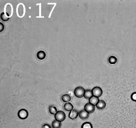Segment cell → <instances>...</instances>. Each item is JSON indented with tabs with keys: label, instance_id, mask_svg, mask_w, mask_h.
<instances>
[{
	"label": "cell",
	"instance_id": "1",
	"mask_svg": "<svg viewBox=\"0 0 136 128\" xmlns=\"http://www.w3.org/2000/svg\"><path fill=\"white\" fill-rule=\"evenodd\" d=\"M85 90H86L83 87H78L76 88L75 90H74V94L77 97L81 98L83 96H84Z\"/></svg>",
	"mask_w": 136,
	"mask_h": 128
},
{
	"label": "cell",
	"instance_id": "2",
	"mask_svg": "<svg viewBox=\"0 0 136 128\" xmlns=\"http://www.w3.org/2000/svg\"><path fill=\"white\" fill-rule=\"evenodd\" d=\"M66 114H65V113L61 111H58L57 113L54 115L55 119L58 121H60V122L66 119Z\"/></svg>",
	"mask_w": 136,
	"mask_h": 128
},
{
	"label": "cell",
	"instance_id": "3",
	"mask_svg": "<svg viewBox=\"0 0 136 128\" xmlns=\"http://www.w3.org/2000/svg\"><path fill=\"white\" fill-rule=\"evenodd\" d=\"M18 117L21 119H25L28 116V113L25 109H21L18 112Z\"/></svg>",
	"mask_w": 136,
	"mask_h": 128
},
{
	"label": "cell",
	"instance_id": "4",
	"mask_svg": "<svg viewBox=\"0 0 136 128\" xmlns=\"http://www.w3.org/2000/svg\"><path fill=\"white\" fill-rule=\"evenodd\" d=\"M92 90L93 96L96 97H100L102 95V90L101 88L98 87H94Z\"/></svg>",
	"mask_w": 136,
	"mask_h": 128
},
{
	"label": "cell",
	"instance_id": "5",
	"mask_svg": "<svg viewBox=\"0 0 136 128\" xmlns=\"http://www.w3.org/2000/svg\"><path fill=\"white\" fill-rule=\"evenodd\" d=\"M84 109L89 113H92L95 111V106L89 102L87 103L84 106Z\"/></svg>",
	"mask_w": 136,
	"mask_h": 128
},
{
	"label": "cell",
	"instance_id": "6",
	"mask_svg": "<svg viewBox=\"0 0 136 128\" xmlns=\"http://www.w3.org/2000/svg\"><path fill=\"white\" fill-rule=\"evenodd\" d=\"M79 117L83 120H86L89 117V113L86 112L85 109H82L79 112Z\"/></svg>",
	"mask_w": 136,
	"mask_h": 128
},
{
	"label": "cell",
	"instance_id": "7",
	"mask_svg": "<svg viewBox=\"0 0 136 128\" xmlns=\"http://www.w3.org/2000/svg\"><path fill=\"white\" fill-rule=\"evenodd\" d=\"M79 112L76 109H73L72 111H70L69 114V117L71 119H75L78 116Z\"/></svg>",
	"mask_w": 136,
	"mask_h": 128
},
{
	"label": "cell",
	"instance_id": "8",
	"mask_svg": "<svg viewBox=\"0 0 136 128\" xmlns=\"http://www.w3.org/2000/svg\"><path fill=\"white\" fill-rule=\"evenodd\" d=\"M46 54L45 51L43 50H40L36 54V57L39 60H44L46 58Z\"/></svg>",
	"mask_w": 136,
	"mask_h": 128
},
{
	"label": "cell",
	"instance_id": "9",
	"mask_svg": "<svg viewBox=\"0 0 136 128\" xmlns=\"http://www.w3.org/2000/svg\"><path fill=\"white\" fill-rule=\"evenodd\" d=\"M63 107H64V110H66V111H68V112H70L72 110H73L74 106L72 105V103L66 102L64 104Z\"/></svg>",
	"mask_w": 136,
	"mask_h": 128
},
{
	"label": "cell",
	"instance_id": "10",
	"mask_svg": "<svg viewBox=\"0 0 136 128\" xmlns=\"http://www.w3.org/2000/svg\"><path fill=\"white\" fill-rule=\"evenodd\" d=\"M106 102H105L104 100H99V101L98 102V103H97V105H96V107L98 109H103L105 108V107H106Z\"/></svg>",
	"mask_w": 136,
	"mask_h": 128
},
{
	"label": "cell",
	"instance_id": "11",
	"mask_svg": "<svg viewBox=\"0 0 136 128\" xmlns=\"http://www.w3.org/2000/svg\"><path fill=\"white\" fill-rule=\"evenodd\" d=\"M92 96H93V94H92V90L86 89L85 90V93L84 94V97H85L86 99L89 100Z\"/></svg>",
	"mask_w": 136,
	"mask_h": 128
},
{
	"label": "cell",
	"instance_id": "12",
	"mask_svg": "<svg viewBox=\"0 0 136 128\" xmlns=\"http://www.w3.org/2000/svg\"><path fill=\"white\" fill-rule=\"evenodd\" d=\"M61 99L64 102H69L71 101V99H72V97L69 95V94H64L61 97Z\"/></svg>",
	"mask_w": 136,
	"mask_h": 128
},
{
	"label": "cell",
	"instance_id": "13",
	"mask_svg": "<svg viewBox=\"0 0 136 128\" xmlns=\"http://www.w3.org/2000/svg\"><path fill=\"white\" fill-rule=\"evenodd\" d=\"M89 103H92L93 105H96L97 103H98V102L99 101V99L98 97H96L95 96H92L91 98L89 100Z\"/></svg>",
	"mask_w": 136,
	"mask_h": 128
},
{
	"label": "cell",
	"instance_id": "14",
	"mask_svg": "<svg viewBox=\"0 0 136 128\" xmlns=\"http://www.w3.org/2000/svg\"><path fill=\"white\" fill-rule=\"evenodd\" d=\"M62 126V123L60 121L57 120H54L52 123V126L53 128H60Z\"/></svg>",
	"mask_w": 136,
	"mask_h": 128
},
{
	"label": "cell",
	"instance_id": "15",
	"mask_svg": "<svg viewBox=\"0 0 136 128\" xmlns=\"http://www.w3.org/2000/svg\"><path fill=\"white\" fill-rule=\"evenodd\" d=\"M58 112L57 109L56 107L54 106H49V112L52 115H55Z\"/></svg>",
	"mask_w": 136,
	"mask_h": 128
},
{
	"label": "cell",
	"instance_id": "16",
	"mask_svg": "<svg viewBox=\"0 0 136 128\" xmlns=\"http://www.w3.org/2000/svg\"><path fill=\"white\" fill-rule=\"evenodd\" d=\"M108 62L111 64V65H114L116 64L117 62V58L115 56H110L109 57L108 60Z\"/></svg>",
	"mask_w": 136,
	"mask_h": 128
},
{
	"label": "cell",
	"instance_id": "17",
	"mask_svg": "<svg viewBox=\"0 0 136 128\" xmlns=\"http://www.w3.org/2000/svg\"><path fill=\"white\" fill-rule=\"evenodd\" d=\"M1 19L2 21H7L9 20V17H8L7 15H6L4 12H3L1 14Z\"/></svg>",
	"mask_w": 136,
	"mask_h": 128
},
{
	"label": "cell",
	"instance_id": "18",
	"mask_svg": "<svg viewBox=\"0 0 136 128\" xmlns=\"http://www.w3.org/2000/svg\"><path fill=\"white\" fill-rule=\"evenodd\" d=\"M81 128H92V125L90 122H85L82 125Z\"/></svg>",
	"mask_w": 136,
	"mask_h": 128
},
{
	"label": "cell",
	"instance_id": "19",
	"mask_svg": "<svg viewBox=\"0 0 136 128\" xmlns=\"http://www.w3.org/2000/svg\"><path fill=\"white\" fill-rule=\"evenodd\" d=\"M131 99L134 101H136V92H134L131 95Z\"/></svg>",
	"mask_w": 136,
	"mask_h": 128
},
{
	"label": "cell",
	"instance_id": "20",
	"mask_svg": "<svg viewBox=\"0 0 136 128\" xmlns=\"http://www.w3.org/2000/svg\"><path fill=\"white\" fill-rule=\"evenodd\" d=\"M0 27H1V29H0V32H2L4 30V25L2 23H0Z\"/></svg>",
	"mask_w": 136,
	"mask_h": 128
},
{
	"label": "cell",
	"instance_id": "21",
	"mask_svg": "<svg viewBox=\"0 0 136 128\" xmlns=\"http://www.w3.org/2000/svg\"><path fill=\"white\" fill-rule=\"evenodd\" d=\"M42 128H51V127L50 125H48V124H45L42 125Z\"/></svg>",
	"mask_w": 136,
	"mask_h": 128
}]
</instances>
